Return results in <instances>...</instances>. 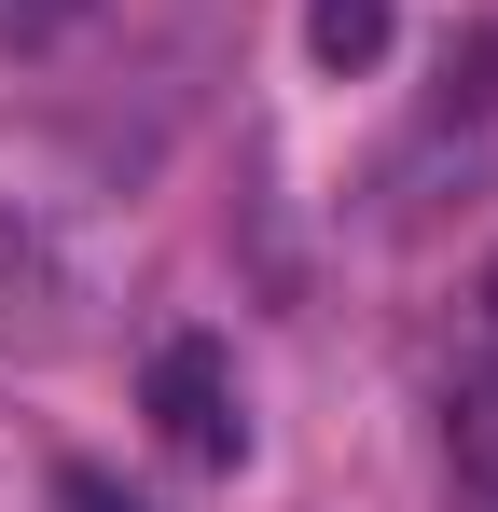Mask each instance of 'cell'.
<instances>
[{"label":"cell","instance_id":"obj_7","mask_svg":"<svg viewBox=\"0 0 498 512\" xmlns=\"http://www.w3.org/2000/svg\"><path fill=\"white\" fill-rule=\"evenodd\" d=\"M485 319H498V263H485Z\"/></svg>","mask_w":498,"mask_h":512},{"label":"cell","instance_id":"obj_4","mask_svg":"<svg viewBox=\"0 0 498 512\" xmlns=\"http://www.w3.org/2000/svg\"><path fill=\"white\" fill-rule=\"evenodd\" d=\"M498 111V28H457L443 42V97H429V125H485Z\"/></svg>","mask_w":498,"mask_h":512},{"label":"cell","instance_id":"obj_3","mask_svg":"<svg viewBox=\"0 0 498 512\" xmlns=\"http://www.w3.org/2000/svg\"><path fill=\"white\" fill-rule=\"evenodd\" d=\"M305 56L319 70H374L388 56V0H305Z\"/></svg>","mask_w":498,"mask_h":512},{"label":"cell","instance_id":"obj_1","mask_svg":"<svg viewBox=\"0 0 498 512\" xmlns=\"http://www.w3.org/2000/svg\"><path fill=\"white\" fill-rule=\"evenodd\" d=\"M153 429H166V457H194V471H236V457H249L236 360H222L208 333H166L153 346Z\"/></svg>","mask_w":498,"mask_h":512},{"label":"cell","instance_id":"obj_5","mask_svg":"<svg viewBox=\"0 0 498 512\" xmlns=\"http://www.w3.org/2000/svg\"><path fill=\"white\" fill-rule=\"evenodd\" d=\"M457 471L498 499V346H485V360H457Z\"/></svg>","mask_w":498,"mask_h":512},{"label":"cell","instance_id":"obj_6","mask_svg":"<svg viewBox=\"0 0 498 512\" xmlns=\"http://www.w3.org/2000/svg\"><path fill=\"white\" fill-rule=\"evenodd\" d=\"M83 0H0V42H42V28H70Z\"/></svg>","mask_w":498,"mask_h":512},{"label":"cell","instance_id":"obj_2","mask_svg":"<svg viewBox=\"0 0 498 512\" xmlns=\"http://www.w3.org/2000/svg\"><path fill=\"white\" fill-rule=\"evenodd\" d=\"M14 346H56V263L0 222V360H14Z\"/></svg>","mask_w":498,"mask_h":512}]
</instances>
